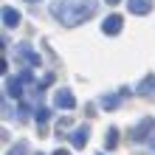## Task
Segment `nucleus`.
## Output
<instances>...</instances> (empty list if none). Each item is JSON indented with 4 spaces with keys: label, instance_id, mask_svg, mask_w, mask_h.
<instances>
[{
    "label": "nucleus",
    "instance_id": "obj_1",
    "mask_svg": "<svg viewBox=\"0 0 155 155\" xmlns=\"http://www.w3.org/2000/svg\"><path fill=\"white\" fill-rule=\"evenodd\" d=\"M99 8V0H54L51 14L57 17L62 25H79L90 20Z\"/></svg>",
    "mask_w": 155,
    "mask_h": 155
},
{
    "label": "nucleus",
    "instance_id": "obj_2",
    "mask_svg": "<svg viewBox=\"0 0 155 155\" xmlns=\"http://www.w3.org/2000/svg\"><path fill=\"white\" fill-rule=\"evenodd\" d=\"M130 135H133V141H138V144H141V141H147L150 135H155V118H152V116L141 118V121L130 130Z\"/></svg>",
    "mask_w": 155,
    "mask_h": 155
},
{
    "label": "nucleus",
    "instance_id": "obj_3",
    "mask_svg": "<svg viewBox=\"0 0 155 155\" xmlns=\"http://www.w3.org/2000/svg\"><path fill=\"white\" fill-rule=\"evenodd\" d=\"M54 104H57L59 110H74L76 99H74V93H71L68 87H62V90H57V96H54Z\"/></svg>",
    "mask_w": 155,
    "mask_h": 155
},
{
    "label": "nucleus",
    "instance_id": "obj_4",
    "mask_svg": "<svg viewBox=\"0 0 155 155\" xmlns=\"http://www.w3.org/2000/svg\"><path fill=\"white\" fill-rule=\"evenodd\" d=\"M17 57H20V59H25V62H28L31 68H37L40 62H42V59H40V54L34 51L28 42H20V45H17Z\"/></svg>",
    "mask_w": 155,
    "mask_h": 155
},
{
    "label": "nucleus",
    "instance_id": "obj_5",
    "mask_svg": "<svg viewBox=\"0 0 155 155\" xmlns=\"http://www.w3.org/2000/svg\"><path fill=\"white\" fill-rule=\"evenodd\" d=\"M124 28V20H121V14H110L107 20L102 23V31L107 34V37H116V34H121Z\"/></svg>",
    "mask_w": 155,
    "mask_h": 155
},
{
    "label": "nucleus",
    "instance_id": "obj_6",
    "mask_svg": "<svg viewBox=\"0 0 155 155\" xmlns=\"http://www.w3.org/2000/svg\"><path fill=\"white\" fill-rule=\"evenodd\" d=\"M68 141L74 144L76 150H82V147H85V144L90 141V127H87V124H82V127H76V130H74V133L68 135Z\"/></svg>",
    "mask_w": 155,
    "mask_h": 155
},
{
    "label": "nucleus",
    "instance_id": "obj_7",
    "mask_svg": "<svg viewBox=\"0 0 155 155\" xmlns=\"http://www.w3.org/2000/svg\"><path fill=\"white\" fill-rule=\"evenodd\" d=\"M152 0H127V8H130V14L135 17H144V14H150L152 12Z\"/></svg>",
    "mask_w": 155,
    "mask_h": 155
},
{
    "label": "nucleus",
    "instance_id": "obj_8",
    "mask_svg": "<svg viewBox=\"0 0 155 155\" xmlns=\"http://www.w3.org/2000/svg\"><path fill=\"white\" fill-rule=\"evenodd\" d=\"M23 85H25L23 76L6 79V99H20V96H23Z\"/></svg>",
    "mask_w": 155,
    "mask_h": 155
},
{
    "label": "nucleus",
    "instance_id": "obj_9",
    "mask_svg": "<svg viewBox=\"0 0 155 155\" xmlns=\"http://www.w3.org/2000/svg\"><path fill=\"white\" fill-rule=\"evenodd\" d=\"M0 17H3V25H6V28H14V25H20V20H23V14L17 12V8H12V6H3Z\"/></svg>",
    "mask_w": 155,
    "mask_h": 155
},
{
    "label": "nucleus",
    "instance_id": "obj_10",
    "mask_svg": "<svg viewBox=\"0 0 155 155\" xmlns=\"http://www.w3.org/2000/svg\"><path fill=\"white\" fill-rule=\"evenodd\" d=\"M124 93H127V90H121V93H104L102 99H99V104H102L104 110H116V107L121 104V99H124Z\"/></svg>",
    "mask_w": 155,
    "mask_h": 155
},
{
    "label": "nucleus",
    "instance_id": "obj_11",
    "mask_svg": "<svg viewBox=\"0 0 155 155\" xmlns=\"http://www.w3.org/2000/svg\"><path fill=\"white\" fill-rule=\"evenodd\" d=\"M135 90H138L141 96H147V99H155V76H152V74L144 76V79L138 82V87H135Z\"/></svg>",
    "mask_w": 155,
    "mask_h": 155
},
{
    "label": "nucleus",
    "instance_id": "obj_12",
    "mask_svg": "<svg viewBox=\"0 0 155 155\" xmlns=\"http://www.w3.org/2000/svg\"><path fill=\"white\" fill-rule=\"evenodd\" d=\"M116 147H118V130H116V127H110V130L104 133V150L113 152Z\"/></svg>",
    "mask_w": 155,
    "mask_h": 155
},
{
    "label": "nucleus",
    "instance_id": "obj_13",
    "mask_svg": "<svg viewBox=\"0 0 155 155\" xmlns=\"http://www.w3.org/2000/svg\"><path fill=\"white\" fill-rule=\"evenodd\" d=\"M34 118H37V124L42 127V124L51 118V110H48V107H37V110H34Z\"/></svg>",
    "mask_w": 155,
    "mask_h": 155
},
{
    "label": "nucleus",
    "instance_id": "obj_14",
    "mask_svg": "<svg viewBox=\"0 0 155 155\" xmlns=\"http://www.w3.org/2000/svg\"><path fill=\"white\" fill-rule=\"evenodd\" d=\"M25 152H28V141H17L6 155H25Z\"/></svg>",
    "mask_w": 155,
    "mask_h": 155
},
{
    "label": "nucleus",
    "instance_id": "obj_15",
    "mask_svg": "<svg viewBox=\"0 0 155 155\" xmlns=\"http://www.w3.org/2000/svg\"><path fill=\"white\" fill-rule=\"evenodd\" d=\"M54 155H71V152H68V150H62V147H59V150H57V152H54Z\"/></svg>",
    "mask_w": 155,
    "mask_h": 155
},
{
    "label": "nucleus",
    "instance_id": "obj_16",
    "mask_svg": "<svg viewBox=\"0 0 155 155\" xmlns=\"http://www.w3.org/2000/svg\"><path fill=\"white\" fill-rule=\"evenodd\" d=\"M107 3H110V6H116V3H121V0H107Z\"/></svg>",
    "mask_w": 155,
    "mask_h": 155
},
{
    "label": "nucleus",
    "instance_id": "obj_17",
    "mask_svg": "<svg viewBox=\"0 0 155 155\" xmlns=\"http://www.w3.org/2000/svg\"><path fill=\"white\" fill-rule=\"evenodd\" d=\"M25 3H37V0H25Z\"/></svg>",
    "mask_w": 155,
    "mask_h": 155
},
{
    "label": "nucleus",
    "instance_id": "obj_18",
    "mask_svg": "<svg viewBox=\"0 0 155 155\" xmlns=\"http://www.w3.org/2000/svg\"><path fill=\"white\" fill-rule=\"evenodd\" d=\"M99 155H104V152H99Z\"/></svg>",
    "mask_w": 155,
    "mask_h": 155
}]
</instances>
